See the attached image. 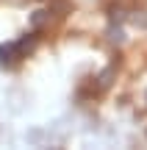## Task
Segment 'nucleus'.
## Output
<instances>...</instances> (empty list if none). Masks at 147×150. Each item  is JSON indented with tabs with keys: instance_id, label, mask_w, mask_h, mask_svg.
<instances>
[{
	"instance_id": "1",
	"label": "nucleus",
	"mask_w": 147,
	"mask_h": 150,
	"mask_svg": "<svg viewBox=\"0 0 147 150\" xmlns=\"http://www.w3.org/2000/svg\"><path fill=\"white\" fill-rule=\"evenodd\" d=\"M20 59H22V53H20V47H17V42L0 45V67H14Z\"/></svg>"
},
{
	"instance_id": "2",
	"label": "nucleus",
	"mask_w": 147,
	"mask_h": 150,
	"mask_svg": "<svg viewBox=\"0 0 147 150\" xmlns=\"http://www.w3.org/2000/svg\"><path fill=\"white\" fill-rule=\"evenodd\" d=\"M47 25H50V11L47 8H39V11L31 14V28L33 31H42V28H47Z\"/></svg>"
},
{
	"instance_id": "3",
	"label": "nucleus",
	"mask_w": 147,
	"mask_h": 150,
	"mask_svg": "<svg viewBox=\"0 0 147 150\" xmlns=\"http://www.w3.org/2000/svg\"><path fill=\"white\" fill-rule=\"evenodd\" d=\"M70 11H72V0H50V14L67 17Z\"/></svg>"
},
{
	"instance_id": "4",
	"label": "nucleus",
	"mask_w": 147,
	"mask_h": 150,
	"mask_svg": "<svg viewBox=\"0 0 147 150\" xmlns=\"http://www.w3.org/2000/svg\"><path fill=\"white\" fill-rule=\"evenodd\" d=\"M106 39H108L111 45H122V42H125V33H122L120 22H111V25H108V31H106Z\"/></svg>"
},
{
	"instance_id": "5",
	"label": "nucleus",
	"mask_w": 147,
	"mask_h": 150,
	"mask_svg": "<svg viewBox=\"0 0 147 150\" xmlns=\"http://www.w3.org/2000/svg\"><path fill=\"white\" fill-rule=\"evenodd\" d=\"M17 47H20V53H22V59H25L28 53H33V47H36V31H33L31 36H22L20 42H17Z\"/></svg>"
},
{
	"instance_id": "6",
	"label": "nucleus",
	"mask_w": 147,
	"mask_h": 150,
	"mask_svg": "<svg viewBox=\"0 0 147 150\" xmlns=\"http://www.w3.org/2000/svg\"><path fill=\"white\" fill-rule=\"evenodd\" d=\"M94 81H97L100 92H103V89H108V86L114 83V67H106V70L100 72V75H97V78H94Z\"/></svg>"
},
{
	"instance_id": "7",
	"label": "nucleus",
	"mask_w": 147,
	"mask_h": 150,
	"mask_svg": "<svg viewBox=\"0 0 147 150\" xmlns=\"http://www.w3.org/2000/svg\"><path fill=\"white\" fill-rule=\"evenodd\" d=\"M133 25L136 28H142V31H147V11H133Z\"/></svg>"
},
{
	"instance_id": "8",
	"label": "nucleus",
	"mask_w": 147,
	"mask_h": 150,
	"mask_svg": "<svg viewBox=\"0 0 147 150\" xmlns=\"http://www.w3.org/2000/svg\"><path fill=\"white\" fill-rule=\"evenodd\" d=\"M108 20H111V22H122V20H125V8L111 6V8H108Z\"/></svg>"
}]
</instances>
